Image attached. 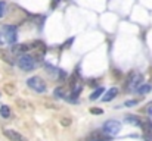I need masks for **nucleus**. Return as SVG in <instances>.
Masks as SVG:
<instances>
[{
    "instance_id": "obj_15",
    "label": "nucleus",
    "mask_w": 152,
    "mask_h": 141,
    "mask_svg": "<svg viewBox=\"0 0 152 141\" xmlns=\"http://www.w3.org/2000/svg\"><path fill=\"white\" fill-rule=\"evenodd\" d=\"M136 91H137L139 94H146V93H149V91H151V85H149V84H142Z\"/></svg>"
},
{
    "instance_id": "obj_10",
    "label": "nucleus",
    "mask_w": 152,
    "mask_h": 141,
    "mask_svg": "<svg viewBox=\"0 0 152 141\" xmlns=\"http://www.w3.org/2000/svg\"><path fill=\"white\" fill-rule=\"evenodd\" d=\"M87 141H109V135H102L101 132H93L87 137Z\"/></svg>"
},
{
    "instance_id": "obj_11",
    "label": "nucleus",
    "mask_w": 152,
    "mask_h": 141,
    "mask_svg": "<svg viewBox=\"0 0 152 141\" xmlns=\"http://www.w3.org/2000/svg\"><path fill=\"white\" fill-rule=\"evenodd\" d=\"M3 91L7 94V95H13V94L16 93V87H15L13 82H6L3 85Z\"/></svg>"
},
{
    "instance_id": "obj_2",
    "label": "nucleus",
    "mask_w": 152,
    "mask_h": 141,
    "mask_svg": "<svg viewBox=\"0 0 152 141\" xmlns=\"http://www.w3.org/2000/svg\"><path fill=\"white\" fill-rule=\"evenodd\" d=\"M27 84H28V87H30L33 91H36V93H45V91H46V82H45L40 77H31V78H28Z\"/></svg>"
},
{
    "instance_id": "obj_23",
    "label": "nucleus",
    "mask_w": 152,
    "mask_h": 141,
    "mask_svg": "<svg viewBox=\"0 0 152 141\" xmlns=\"http://www.w3.org/2000/svg\"><path fill=\"white\" fill-rule=\"evenodd\" d=\"M46 107H50V109H59V106L53 104V103H46Z\"/></svg>"
},
{
    "instance_id": "obj_19",
    "label": "nucleus",
    "mask_w": 152,
    "mask_h": 141,
    "mask_svg": "<svg viewBox=\"0 0 152 141\" xmlns=\"http://www.w3.org/2000/svg\"><path fill=\"white\" fill-rule=\"evenodd\" d=\"M61 125L69 127V125H71V119H69V118H61Z\"/></svg>"
},
{
    "instance_id": "obj_9",
    "label": "nucleus",
    "mask_w": 152,
    "mask_h": 141,
    "mask_svg": "<svg viewBox=\"0 0 152 141\" xmlns=\"http://www.w3.org/2000/svg\"><path fill=\"white\" fill-rule=\"evenodd\" d=\"M117 94H118V88H117V87H112V88H109V90L105 93V95L102 97V100H103V101H111L112 98L117 97Z\"/></svg>"
},
{
    "instance_id": "obj_17",
    "label": "nucleus",
    "mask_w": 152,
    "mask_h": 141,
    "mask_svg": "<svg viewBox=\"0 0 152 141\" xmlns=\"http://www.w3.org/2000/svg\"><path fill=\"white\" fill-rule=\"evenodd\" d=\"M103 91H105V90H103L102 87H99L96 91H93V93H92V95H90V100H96V98H99V97H101V94L103 93Z\"/></svg>"
},
{
    "instance_id": "obj_5",
    "label": "nucleus",
    "mask_w": 152,
    "mask_h": 141,
    "mask_svg": "<svg viewBox=\"0 0 152 141\" xmlns=\"http://www.w3.org/2000/svg\"><path fill=\"white\" fill-rule=\"evenodd\" d=\"M143 84V77L140 74H132L130 75V82H129V88L132 91H136L140 85Z\"/></svg>"
},
{
    "instance_id": "obj_4",
    "label": "nucleus",
    "mask_w": 152,
    "mask_h": 141,
    "mask_svg": "<svg viewBox=\"0 0 152 141\" xmlns=\"http://www.w3.org/2000/svg\"><path fill=\"white\" fill-rule=\"evenodd\" d=\"M103 134H106V135H109V137H114V135H117L118 132H120V129H121V125H120V122H117V121H108V122H105L103 124Z\"/></svg>"
},
{
    "instance_id": "obj_13",
    "label": "nucleus",
    "mask_w": 152,
    "mask_h": 141,
    "mask_svg": "<svg viewBox=\"0 0 152 141\" xmlns=\"http://www.w3.org/2000/svg\"><path fill=\"white\" fill-rule=\"evenodd\" d=\"M0 115H1V118L9 119V118H10V109H9V106L3 104V106L0 107Z\"/></svg>"
},
{
    "instance_id": "obj_24",
    "label": "nucleus",
    "mask_w": 152,
    "mask_h": 141,
    "mask_svg": "<svg viewBox=\"0 0 152 141\" xmlns=\"http://www.w3.org/2000/svg\"><path fill=\"white\" fill-rule=\"evenodd\" d=\"M148 113L152 115V104H149V107H148Z\"/></svg>"
},
{
    "instance_id": "obj_22",
    "label": "nucleus",
    "mask_w": 152,
    "mask_h": 141,
    "mask_svg": "<svg viewBox=\"0 0 152 141\" xmlns=\"http://www.w3.org/2000/svg\"><path fill=\"white\" fill-rule=\"evenodd\" d=\"M90 112H92V113H96V115H101L102 109H95V107H93V109H90Z\"/></svg>"
},
{
    "instance_id": "obj_12",
    "label": "nucleus",
    "mask_w": 152,
    "mask_h": 141,
    "mask_svg": "<svg viewBox=\"0 0 152 141\" xmlns=\"http://www.w3.org/2000/svg\"><path fill=\"white\" fill-rule=\"evenodd\" d=\"M46 72L50 75L52 78H56V77H58V74H59V69H56L55 66H52V65L48 63V65H46Z\"/></svg>"
},
{
    "instance_id": "obj_8",
    "label": "nucleus",
    "mask_w": 152,
    "mask_h": 141,
    "mask_svg": "<svg viewBox=\"0 0 152 141\" xmlns=\"http://www.w3.org/2000/svg\"><path fill=\"white\" fill-rule=\"evenodd\" d=\"M28 48H30V47L27 46V44H16V46H13L10 48V51L13 53V56H21V54L27 53Z\"/></svg>"
},
{
    "instance_id": "obj_20",
    "label": "nucleus",
    "mask_w": 152,
    "mask_h": 141,
    "mask_svg": "<svg viewBox=\"0 0 152 141\" xmlns=\"http://www.w3.org/2000/svg\"><path fill=\"white\" fill-rule=\"evenodd\" d=\"M16 104H18V106H19L21 109H24V107H27V103H25L24 100H21V98H18V100H16Z\"/></svg>"
},
{
    "instance_id": "obj_18",
    "label": "nucleus",
    "mask_w": 152,
    "mask_h": 141,
    "mask_svg": "<svg viewBox=\"0 0 152 141\" xmlns=\"http://www.w3.org/2000/svg\"><path fill=\"white\" fill-rule=\"evenodd\" d=\"M55 95L58 97V98H65L66 95H65V90L62 88V87H58L56 90H55Z\"/></svg>"
},
{
    "instance_id": "obj_7",
    "label": "nucleus",
    "mask_w": 152,
    "mask_h": 141,
    "mask_svg": "<svg viewBox=\"0 0 152 141\" xmlns=\"http://www.w3.org/2000/svg\"><path fill=\"white\" fill-rule=\"evenodd\" d=\"M0 57L3 62H6L7 65H13L15 60H13V53L6 50V48H0Z\"/></svg>"
},
{
    "instance_id": "obj_3",
    "label": "nucleus",
    "mask_w": 152,
    "mask_h": 141,
    "mask_svg": "<svg viewBox=\"0 0 152 141\" xmlns=\"http://www.w3.org/2000/svg\"><path fill=\"white\" fill-rule=\"evenodd\" d=\"M1 33L4 34V38L3 41L4 43H9V44H15L16 43V28L13 25H4L1 27Z\"/></svg>"
},
{
    "instance_id": "obj_14",
    "label": "nucleus",
    "mask_w": 152,
    "mask_h": 141,
    "mask_svg": "<svg viewBox=\"0 0 152 141\" xmlns=\"http://www.w3.org/2000/svg\"><path fill=\"white\" fill-rule=\"evenodd\" d=\"M126 122L133 124V125H142V122L137 116H126Z\"/></svg>"
},
{
    "instance_id": "obj_21",
    "label": "nucleus",
    "mask_w": 152,
    "mask_h": 141,
    "mask_svg": "<svg viewBox=\"0 0 152 141\" xmlns=\"http://www.w3.org/2000/svg\"><path fill=\"white\" fill-rule=\"evenodd\" d=\"M134 104H137V100H129V101L124 103V106H127V107H132V106H134Z\"/></svg>"
},
{
    "instance_id": "obj_1",
    "label": "nucleus",
    "mask_w": 152,
    "mask_h": 141,
    "mask_svg": "<svg viewBox=\"0 0 152 141\" xmlns=\"http://www.w3.org/2000/svg\"><path fill=\"white\" fill-rule=\"evenodd\" d=\"M18 66L22 69V71H25V72H30V71H33L34 68H36V60H34V57L31 56V54H27V53H24V54H21L19 57H18Z\"/></svg>"
},
{
    "instance_id": "obj_16",
    "label": "nucleus",
    "mask_w": 152,
    "mask_h": 141,
    "mask_svg": "<svg viewBox=\"0 0 152 141\" xmlns=\"http://www.w3.org/2000/svg\"><path fill=\"white\" fill-rule=\"evenodd\" d=\"M6 12H7V3L0 0V18L6 16Z\"/></svg>"
},
{
    "instance_id": "obj_6",
    "label": "nucleus",
    "mask_w": 152,
    "mask_h": 141,
    "mask_svg": "<svg viewBox=\"0 0 152 141\" xmlns=\"http://www.w3.org/2000/svg\"><path fill=\"white\" fill-rule=\"evenodd\" d=\"M3 135L9 141H28L22 134H19V132H16V131H13V129H9V128L3 129Z\"/></svg>"
}]
</instances>
